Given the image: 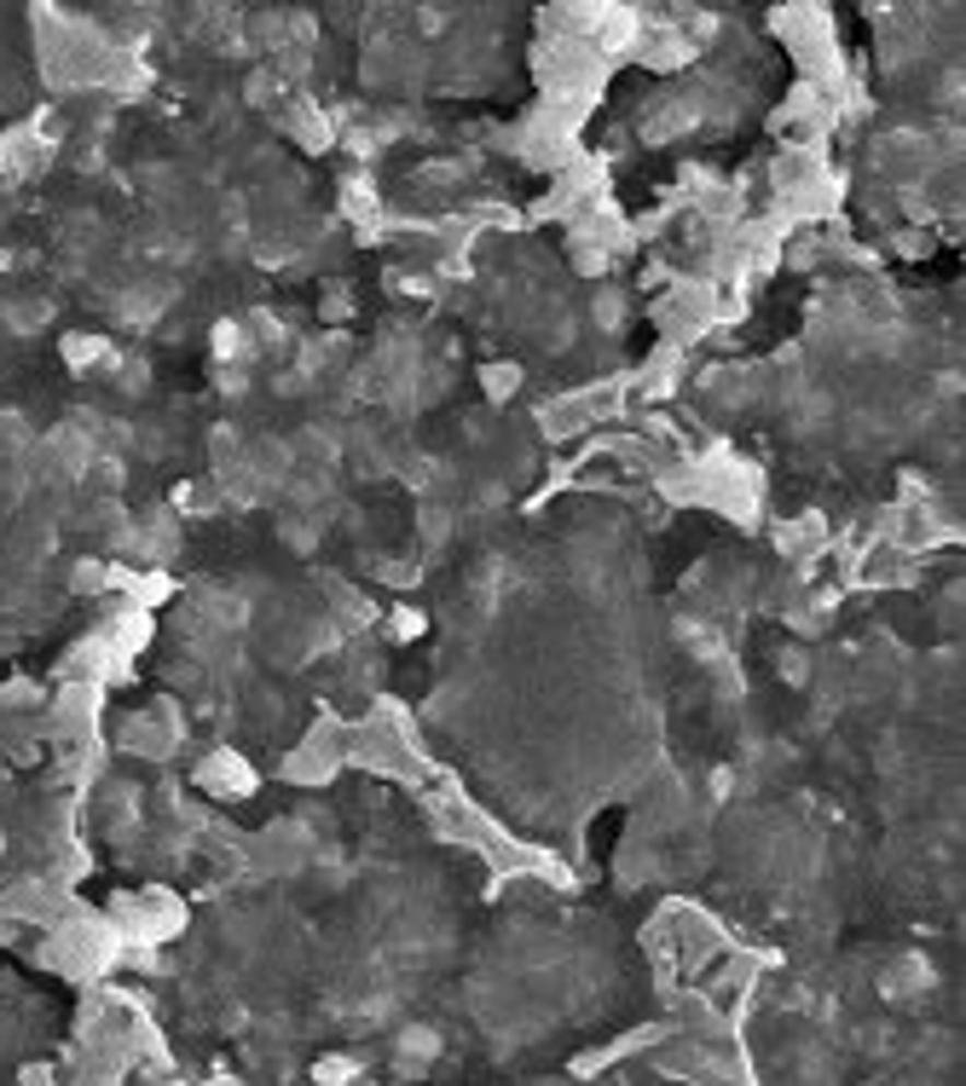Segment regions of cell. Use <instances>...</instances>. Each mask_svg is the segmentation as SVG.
<instances>
[{"instance_id": "obj_1", "label": "cell", "mask_w": 966, "mask_h": 1086, "mask_svg": "<svg viewBox=\"0 0 966 1086\" xmlns=\"http://www.w3.org/2000/svg\"><path fill=\"white\" fill-rule=\"evenodd\" d=\"M353 1075H359V1063H353V1058H341V1052H330V1058H318V1063H313V1081H318V1086H348Z\"/></svg>"}, {"instance_id": "obj_2", "label": "cell", "mask_w": 966, "mask_h": 1086, "mask_svg": "<svg viewBox=\"0 0 966 1086\" xmlns=\"http://www.w3.org/2000/svg\"><path fill=\"white\" fill-rule=\"evenodd\" d=\"M388 637H394V642H417V637H422V612H417V607H394Z\"/></svg>"}, {"instance_id": "obj_3", "label": "cell", "mask_w": 966, "mask_h": 1086, "mask_svg": "<svg viewBox=\"0 0 966 1086\" xmlns=\"http://www.w3.org/2000/svg\"><path fill=\"white\" fill-rule=\"evenodd\" d=\"M65 359L70 364H93V359H105V341H98V336H70L65 341Z\"/></svg>"}, {"instance_id": "obj_4", "label": "cell", "mask_w": 966, "mask_h": 1086, "mask_svg": "<svg viewBox=\"0 0 966 1086\" xmlns=\"http://www.w3.org/2000/svg\"><path fill=\"white\" fill-rule=\"evenodd\" d=\"M399 1052H411V1058L422 1063V1058H434V1052H440V1040H434L429 1029H406V1040H399Z\"/></svg>"}, {"instance_id": "obj_5", "label": "cell", "mask_w": 966, "mask_h": 1086, "mask_svg": "<svg viewBox=\"0 0 966 1086\" xmlns=\"http://www.w3.org/2000/svg\"><path fill=\"white\" fill-rule=\"evenodd\" d=\"M0 850H7V838H0Z\"/></svg>"}]
</instances>
